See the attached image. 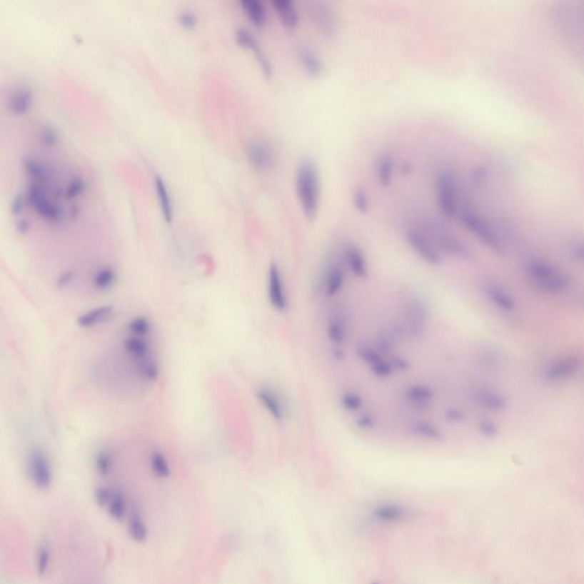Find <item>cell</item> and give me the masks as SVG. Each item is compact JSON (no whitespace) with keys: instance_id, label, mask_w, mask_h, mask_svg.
<instances>
[{"instance_id":"obj_21","label":"cell","mask_w":584,"mask_h":584,"mask_svg":"<svg viewBox=\"0 0 584 584\" xmlns=\"http://www.w3.org/2000/svg\"><path fill=\"white\" fill-rule=\"evenodd\" d=\"M483 292L490 305L499 312L503 314H510L513 312L516 303L513 301V296L501 284L494 281L485 282L483 286Z\"/></svg>"},{"instance_id":"obj_2","label":"cell","mask_w":584,"mask_h":584,"mask_svg":"<svg viewBox=\"0 0 584 584\" xmlns=\"http://www.w3.org/2000/svg\"><path fill=\"white\" fill-rule=\"evenodd\" d=\"M457 219H459L460 224L463 225L465 230L473 234L492 253L496 255L505 253V242L499 230L485 215H483L471 204L463 202Z\"/></svg>"},{"instance_id":"obj_48","label":"cell","mask_w":584,"mask_h":584,"mask_svg":"<svg viewBox=\"0 0 584 584\" xmlns=\"http://www.w3.org/2000/svg\"><path fill=\"white\" fill-rule=\"evenodd\" d=\"M444 418H445L448 423H460L465 421V416L460 408H448V410L444 412Z\"/></svg>"},{"instance_id":"obj_52","label":"cell","mask_w":584,"mask_h":584,"mask_svg":"<svg viewBox=\"0 0 584 584\" xmlns=\"http://www.w3.org/2000/svg\"><path fill=\"white\" fill-rule=\"evenodd\" d=\"M578 299H579V301H578V303H579V305H581V306L584 307V293H581V295H579V297H578Z\"/></svg>"},{"instance_id":"obj_53","label":"cell","mask_w":584,"mask_h":584,"mask_svg":"<svg viewBox=\"0 0 584 584\" xmlns=\"http://www.w3.org/2000/svg\"><path fill=\"white\" fill-rule=\"evenodd\" d=\"M372 584H379V583H372Z\"/></svg>"},{"instance_id":"obj_27","label":"cell","mask_w":584,"mask_h":584,"mask_svg":"<svg viewBox=\"0 0 584 584\" xmlns=\"http://www.w3.org/2000/svg\"><path fill=\"white\" fill-rule=\"evenodd\" d=\"M471 400L488 411H501L505 406V397L492 389L475 388L471 391Z\"/></svg>"},{"instance_id":"obj_5","label":"cell","mask_w":584,"mask_h":584,"mask_svg":"<svg viewBox=\"0 0 584 584\" xmlns=\"http://www.w3.org/2000/svg\"><path fill=\"white\" fill-rule=\"evenodd\" d=\"M404 238L412 253L423 264L431 267H440L444 264V255L423 225L408 226L404 233Z\"/></svg>"},{"instance_id":"obj_33","label":"cell","mask_w":584,"mask_h":584,"mask_svg":"<svg viewBox=\"0 0 584 584\" xmlns=\"http://www.w3.org/2000/svg\"><path fill=\"white\" fill-rule=\"evenodd\" d=\"M23 165H24V169H26L28 176L31 178L32 183L47 185L49 178H51V173H49L45 163L40 162L39 160L26 158L23 162Z\"/></svg>"},{"instance_id":"obj_9","label":"cell","mask_w":584,"mask_h":584,"mask_svg":"<svg viewBox=\"0 0 584 584\" xmlns=\"http://www.w3.org/2000/svg\"><path fill=\"white\" fill-rule=\"evenodd\" d=\"M428 311L423 301L417 298H408L403 303L402 318H401V331L406 332V337L417 339L421 337L428 323Z\"/></svg>"},{"instance_id":"obj_43","label":"cell","mask_w":584,"mask_h":584,"mask_svg":"<svg viewBox=\"0 0 584 584\" xmlns=\"http://www.w3.org/2000/svg\"><path fill=\"white\" fill-rule=\"evenodd\" d=\"M39 139L45 148H53L60 143V134L51 126H44L39 131Z\"/></svg>"},{"instance_id":"obj_29","label":"cell","mask_w":584,"mask_h":584,"mask_svg":"<svg viewBox=\"0 0 584 584\" xmlns=\"http://www.w3.org/2000/svg\"><path fill=\"white\" fill-rule=\"evenodd\" d=\"M273 9L278 14V20L287 30H295L299 24V13L295 3L291 0H273Z\"/></svg>"},{"instance_id":"obj_42","label":"cell","mask_w":584,"mask_h":584,"mask_svg":"<svg viewBox=\"0 0 584 584\" xmlns=\"http://www.w3.org/2000/svg\"><path fill=\"white\" fill-rule=\"evenodd\" d=\"M469 178H470L471 185H473L474 188H484V186L488 184V178H490V171H488V168L486 167V166H475V167L471 168Z\"/></svg>"},{"instance_id":"obj_36","label":"cell","mask_w":584,"mask_h":584,"mask_svg":"<svg viewBox=\"0 0 584 584\" xmlns=\"http://www.w3.org/2000/svg\"><path fill=\"white\" fill-rule=\"evenodd\" d=\"M139 378L145 383H154L159 381L160 366L156 358L144 361L141 363L135 364Z\"/></svg>"},{"instance_id":"obj_1","label":"cell","mask_w":584,"mask_h":584,"mask_svg":"<svg viewBox=\"0 0 584 584\" xmlns=\"http://www.w3.org/2000/svg\"><path fill=\"white\" fill-rule=\"evenodd\" d=\"M295 186L301 213L308 221H314L320 211L322 191L320 169L314 160L303 158L298 163L296 168Z\"/></svg>"},{"instance_id":"obj_12","label":"cell","mask_w":584,"mask_h":584,"mask_svg":"<svg viewBox=\"0 0 584 584\" xmlns=\"http://www.w3.org/2000/svg\"><path fill=\"white\" fill-rule=\"evenodd\" d=\"M267 296L271 306L280 314L288 312L290 307L287 287L281 268L276 263H271L267 271Z\"/></svg>"},{"instance_id":"obj_13","label":"cell","mask_w":584,"mask_h":584,"mask_svg":"<svg viewBox=\"0 0 584 584\" xmlns=\"http://www.w3.org/2000/svg\"><path fill=\"white\" fill-rule=\"evenodd\" d=\"M236 40L238 45L248 49V51H253V56L256 61L258 63L259 68H261L263 76L266 78L268 81L273 79L274 76V69H273L272 62H271L270 57L266 54V51L263 49L258 39L253 36V32L244 28H238L236 30Z\"/></svg>"},{"instance_id":"obj_37","label":"cell","mask_w":584,"mask_h":584,"mask_svg":"<svg viewBox=\"0 0 584 584\" xmlns=\"http://www.w3.org/2000/svg\"><path fill=\"white\" fill-rule=\"evenodd\" d=\"M94 467L99 476H110L114 469V457L112 452L109 450H99L95 455Z\"/></svg>"},{"instance_id":"obj_24","label":"cell","mask_w":584,"mask_h":584,"mask_svg":"<svg viewBox=\"0 0 584 584\" xmlns=\"http://www.w3.org/2000/svg\"><path fill=\"white\" fill-rule=\"evenodd\" d=\"M122 347L126 354L131 358L134 363L139 364L144 361L154 358L153 349L148 338L135 337L129 336L124 339Z\"/></svg>"},{"instance_id":"obj_49","label":"cell","mask_w":584,"mask_h":584,"mask_svg":"<svg viewBox=\"0 0 584 584\" xmlns=\"http://www.w3.org/2000/svg\"><path fill=\"white\" fill-rule=\"evenodd\" d=\"M26 196H23V194H17L14 198H13V201H11V213L13 215L19 216L21 213H22L23 208H24V204H26Z\"/></svg>"},{"instance_id":"obj_22","label":"cell","mask_w":584,"mask_h":584,"mask_svg":"<svg viewBox=\"0 0 584 584\" xmlns=\"http://www.w3.org/2000/svg\"><path fill=\"white\" fill-rule=\"evenodd\" d=\"M346 283V270L343 264L338 261H332L326 267L324 273L323 289L324 296L329 299L335 298L343 291Z\"/></svg>"},{"instance_id":"obj_30","label":"cell","mask_w":584,"mask_h":584,"mask_svg":"<svg viewBox=\"0 0 584 584\" xmlns=\"http://www.w3.org/2000/svg\"><path fill=\"white\" fill-rule=\"evenodd\" d=\"M395 160L391 152H383L375 161V175L378 183L388 188L394 178Z\"/></svg>"},{"instance_id":"obj_11","label":"cell","mask_w":584,"mask_h":584,"mask_svg":"<svg viewBox=\"0 0 584 584\" xmlns=\"http://www.w3.org/2000/svg\"><path fill=\"white\" fill-rule=\"evenodd\" d=\"M246 156L248 163L256 173H266L272 171L276 166V151L272 144L264 139H250L246 146Z\"/></svg>"},{"instance_id":"obj_6","label":"cell","mask_w":584,"mask_h":584,"mask_svg":"<svg viewBox=\"0 0 584 584\" xmlns=\"http://www.w3.org/2000/svg\"><path fill=\"white\" fill-rule=\"evenodd\" d=\"M423 226L431 234V238L444 257L448 256L455 259H469L473 256L468 244L440 223H429Z\"/></svg>"},{"instance_id":"obj_7","label":"cell","mask_w":584,"mask_h":584,"mask_svg":"<svg viewBox=\"0 0 584 584\" xmlns=\"http://www.w3.org/2000/svg\"><path fill=\"white\" fill-rule=\"evenodd\" d=\"M26 474L34 488L49 490L54 483V471L49 455L43 448H32L26 454Z\"/></svg>"},{"instance_id":"obj_41","label":"cell","mask_w":584,"mask_h":584,"mask_svg":"<svg viewBox=\"0 0 584 584\" xmlns=\"http://www.w3.org/2000/svg\"><path fill=\"white\" fill-rule=\"evenodd\" d=\"M85 190V181L81 177L74 176L69 179L68 184L66 185V188L63 191V196L66 200H74V198L81 196Z\"/></svg>"},{"instance_id":"obj_35","label":"cell","mask_w":584,"mask_h":584,"mask_svg":"<svg viewBox=\"0 0 584 584\" xmlns=\"http://www.w3.org/2000/svg\"><path fill=\"white\" fill-rule=\"evenodd\" d=\"M150 468L152 474L160 480H167L171 476V463L166 454L161 451H153L151 453Z\"/></svg>"},{"instance_id":"obj_26","label":"cell","mask_w":584,"mask_h":584,"mask_svg":"<svg viewBox=\"0 0 584 584\" xmlns=\"http://www.w3.org/2000/svg\"><path fill=\"white\" fill-rule=\"evenodd\" d=\"M116 308L114 305H102L86 311L77 318V326L81 329H93L106 323L114 316Z\"/></svg>"},{"instance_id":"obj_39","label":"cell","mask_w":584,"mask_h":584,"mask_svg":"<svg viewBox=\"0 0 584 584\" xmlns=\"http://www.w3.org/2000/svg\"><path fill=\"white\" fill-rule=\"evenodd\" d=\"M339 404L345 411L355 413L363 408L364 400L363 397L355 391H343V394L339 396Z\"/></svg>"},{"instance_id":"obj_51","label":"cell","mask_w":584,"mask_h":584,"mask_svg":"<svg viewBox=\"0 0 584 584\" xmlns=\"http://www.w3.org/2000/svg\"><path fill=\"white\" fill-rule=\"evenodd\" d=\"M29 227H30V224L26 219L21 218L16 221V230L20 234H26L29 231Z\"/></svg>"},{"instance_id":"obj_19","label":"cell","mask_w":584,"mask_h":584,"mask_svg":"<svg viewBox=\"0 0 584 584\" xmlns=\"http://www.w3.org/2000/svg\"><path fill=\"white\" fill-rule=\"evenodd\" d=\"M298 63L303 74L311 78H320L326 74V62L322 57L307 45H298L295 49Z\"/></svg>"},{"instance_id":"obj_34","label":"cell","mask_w":584,"mask_h":584,"mask_svg":"<svg viewBox=\"0 0 584 584\" xmlns=\"http://www.w3.org/2000/svg\"><path fill=\"white\" fill-rule=\"evenodd\" d=\"M116 272L111 266L101 267L93 276V286L99 292L110 291L116 286Z\"/></svg>"},{"instance_id":"obj_4","label":"cell","mask_w":584,"mask_h":584,"mask_svg":"<svg viewBox=\"0 0 584 584\" xmlns=\"http://www.w3.org/2000/svg\"><path fill=\"white\" fill-rule=\"evenodd\" d=\"M435 198L440 215L446 219L458 218L460 207L459 184L455 173L448 167H442L435 173Z\"/></svg>"},{"instance_id":"obj_20","label":"cell","mask_w":584,"mask_h":584,"mask_svg":"<svg viewBox=\"0 0 584 584\" xmlns=\"http://www.w3.org/2000/svg\"><path fill=\"white\" fill-rule=\"evenodd\" d=\"M311 14L318 30L326 38L336 37L338 31L337 17L331 7L323 1H315L311 6Z\"/></svg>"},{"instance_id":"obj_38","label":"cell","mask_w":584,"mask_h":584,"mask_svg":"<svg viewBox=\"0 0 584 584\" xmlns=\"http://www.w3.org/2000/svg\"><path fill=\"white\" fill-rule=\"evenodd\" d=\"M128 335L135 337L148 338L152 332V324L144 316H136L129 321L127 326Z\"/></svg>"},{"instance_id":"obj_18","label":"cell","mask_w":584,"mask_h":584,"mask_svg":"<svg viewBox=\"0 0 584 584\" xmlns=\"http://www.w3.org/2000/svg\"><path fill=\"white\" fill-rule=\"evenodd\" d=\"M348 336V318L343 308L332 311L326 323V337L333 348H343Z\"/></svg>"},{"instance_id":"obj_47","label":"cell","mask_w":584,"mask_h":584,"mask_svg":"<svg viewBox=\"0 0 584 584\" xmlns=\"http://www.w3.org/2000/svg\"><path fill=\"white\" fill-rule=\"evenodd\" d=\"M478 431H480L483 436L486 437V438H492V437L498 434V427H496L495 423H492L490 420H482V421L478 423Z\"/></svg>"},{"instance_id":"obj_8","label":"cell","mask_w":584,"mask_h":584,"mask_svg":"<svg viewBox=\"0 0 584 584\" xmlns=\"http://www.w3.org/2000/svg\"><path fill=\"white\" fill-rule=\"evenodd\" d=\"M26 196L29 206L44 221L53 224H59L63 221V209L49 196L46 185L31 183Z\"/></svg>"},{"instance_id":"obj_45","label":"cell","mask_w":584,"mask_h":584,"mask_svg":"<svg viewBox=\"0 0 584 584\" xmlns=\"http://www.w3.org/2000/svg\"><path fill=\"white\" fill-rule=\"evenodd\" d=\"M177 22L182 28L186 30H192L198 26V15L190 9H182L177 13Z\"/></svg>"},{"instance_id":"obj_15","label":"cell","mask_w":584,"mask_h":584,"mask_svg":"<svg viewBox=\"0 0 584 584\" xmlns=\"http://www.w3.org/2000/svg\"><path fill=\"white\" fill-rule=\"evenodd\" d=\"M256 400L276 423H283L287 419V406L278 391L270 386H259L255 391Z\"/></svg>"},{"instance_id":"obj_46","label":"cell","mask_w":584,"mask_h":584,"mask_svg":"<svg viewBox=\"0 0 584 584\" xmlns=\"http://www.w3.org/2000/svg\"><path fill=\"white\" fill-rule=\"evenodd\" d=\"M355 423H356L358 428L366 431H372L377 427L375 416L369 413L362 414V416L358 417Z\"/></svg>"},{"instance_id":"obj_17","label":"cell","mask_w":584,"mask_h":584,"mask_svg":"<svg viewBox=\"0 0 584 584\" xmlns=\"http://www.w3.org/2000/svg\"><path fill=\"white\" fill-rule=\"evenodd\" d=\"M402 398L416 410H428L435 400V391L428 383H412L402 389Z\"/></svg>"},{"instance_id":"obj_50","label":"cell","mask_w":584,"mask_h":584,"mask_svg":"<svg viewBox=\"0 0 584 584\" xmlns=\"http://www.w3.org/2000/svg\"><path fill=\"white\" fill-rule=\"evenodd\" d=\"M74 272H71V271L62 273V274L57 278V288H59V289H64V288L68 287L69 284L71 283L72 280H74Z\"/></svg>"},{"instance_id":"obj_32","label":"cell","mask_w":584,"mask_h":584,"mask_svg":"<svg viewBox=\"0 0 584 584\" xmlns=\"http://www.w3.org/2000/svg\"><path fill=\"white\" fill-rule=\"evenodd\" d=\"M240 5L253 26L257 28H263L266 26L268 15H267L266 6L264 4L259 0H241Z\"/></svg>"},{"instance_id":"obj_40","label":"cell","mask_w":584,"mask_h":584,"mask_svg":"<svg viewBox=\"0 0 584 584\" xmlns=\"http://www.w3.org/2000/svg\"><path fill=\"white\" fill-rule=\"evenodd\" d=\"M352 203L353 207L358 213H369L370 208H371L369 196L366 193V191L361 186L353 191Z\"/></svg>"},{"instance_id":"obj_23","label":"cell","mask_w":584,"mask_h":584,"mask_svg":"<svg viewBox=\"0 0 584 584\" xmlns=\"http://www.w3.org/2000/svg\"><path fill=\"white\" fill-rule=\"evenodd\" d=\"M410 435L425 442L440 443L444 440V433L440 426L427 419H414L408 423Z\"/></svg>"},{"instance_id":"obj_44","label":"cell","mask_w":584,"mask_h":584,"mask_svg":"<svg viewBox=\"0 0 584 584\" xmlns=\"http://www.w3.org/2000/svg\"><path fill=\"white\" fill-rule=\"evenodd\" d=\"M568 250L570 258L575 261L578 264H581L584 266V236L573 238V240L568 243Z\"/></svg>"},{"instance_id":"obj_14","label":"cell","mask_w":584,"mask_h":584,"mask_svg":"<svg viewBox=\"0 0 584 584\" xmlns=\"http://www.w3.org/2000/svg\"><path fill=\"white\" fill-rule=\"evenodd\" d=\"M343 265L346 272L360 281H366L370 276L369 261L366 253L358 244L347 243L343 251Z\"/></svg>"},{"instance_id":"obj_25","label":"cell","mask_w":584,"mask_h":584,"mask_svg":"<svg viewBox=\"0 0 584 584\" xmlns=\"http://www.w3.org/2000/svg\"><path fill=\"white\" fill-rule=\"evenodd\" d=\"M411 516V511L408 508L397 503H383L377 505L372 510V517L375 520L383 524H397L406 522Z\"/></svg>"},{"instance_id":"obj_28","label":"cell","mask_w":584,"mask_h":584,"mask_svg":"<svg viewBox=\"0 0 584 584\" xmlns=\"http://www.w3.org/2000/svg\"><path fill=\"white\" fill-rule=\"evenodd\" d=\"M34 103V91L29 86L17 87L9 99V110L16 116H22L31 109Z\"/></svg>"},{"instance_id":"obj_3","label":"cell","mask_w":584,"mask_h":584,"mask_svg":"<svg viewBox=\"0 0 584 584\" xmlns=\"http://www.w3.org/2000/svg\"><path fill=\"white\" fill-rule=\"evenodd\" d=\"M525 273L530 286L545 295H560L570 286L568 276L547 259L530 258Z\"/></svg>"},{"instance_id":"obj_16","label":"cell","mask_w":584,"mask_h":584,"mask_svg":"<svg viewBox=\"0 0 584 584\" xmlns=\"http://www.w3.org/2000/svg\"><path fill=\"white\" fill-rule=\"evenodd\" d=\"M581 369V361L576 356H563L548 363L545 369V377L548 381L562 383L578 375Z\"/></svg>"},{"instance_id":"obj_10","label":"cell","mask_w":584,"mask_h":584,"mask_svg":"<svg viewBox=\"0 0 584 584\" xmlns=\"http://www.w3.org/2000/svg\"><path fill=\"white\" fill-rule=\"evenodd\" d=\"M356 355L361 362L378 379H389L396 372L391 358H387L386 354L381 352L375 345L358 343V346L356 347Z\"/></svg>"},{"instance_id":"obj_31","label":"cell","mask_w":584,"mask_h":584,"mask_svg":"<svg viewBox=\"0 0 584 584\" xmlns=\"http://www.w3.org/2000/svg\"><path fill=\"white\" fill-rule=\"evenodd\" d=\"M154 188H156V196L159 198L160 209H161L162 217L167 221L168 224H171L173 221V206L171 200V192L166 184L165 179L159 175L154 177Z\"/></svg>"}]
</instances>
